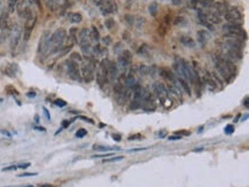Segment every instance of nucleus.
<instances>
[{"label": "nucleus", "mask_w": 249, "mask_h": 187, "mask_svg": "<svg viewBox=\"0 0 249 187\" xmlns=\"http://www.w3.org/2000/svg\"><path fill=\"white\" fill-rule=\"evenodd\" d=\"M66 38H67V32L63 29H59L54 32L51 37H49L48 40V45H47V48H46L45 55H49V54H55V53L60 52L62 47H63V44L66 41Z\"/></svg>", "instance_id": "f257e3e1"}, {"label": "nucleus", "mask_w": 249, "mask_h": 187, "mask_svg": "<svg viewBox=\"0 0 249 187\" xmlns=\"http://www.w3.org/2000/svg\"><path fill=\"white\" fill-rule=\"evenodd\" d=\"M214 62H215L216 69L218 71L222 78L224 79H231L235 77L234 76V71H235V68H234L233 63L231 61L226 60V59H220V57H217V56H214Z\"/></svg>", "instance_id": "f03ea898"}, {"label": "nucleus", "mask_w": 249, "mask_h": 187, "mask_svg": "<svg viewBox=\"0 0 249 187\" xmlns=\"http://www.w3.org/2000/svg\"><path fill=\"white\" fill-rule=\"evenodd\" d=\"M87 62L82 66V77L86 83H90L94 78V69H95V62L91 60L90 57H86Z\"/></svg>", "instance_id": "7ed1b4c3"}, {"label": "nucleus", "mask_w": 249, "mask_h": 187, "mask_svg": "<svg viewBox=\"0 0 249 187\" xmlns=\"http://www.w3.org/2000/svg\"><path fill=\"white\" fill-rule=\"evenodd\" d=\"M21 36H22V29H21L20 25L15 24V25L9 30V37H8L11 51H15V49L17 48V45H19L20 39H21Z\"/></svg>", "instance_id": "20e7f679"}, {"label": "nucleus", "mask_w": 249, "mask_h": 187, "mask_svg": "<svg viewBox=\"0 0 249 187\" xmlns=\"http://www.w3.org/2000/svg\"><path fill=\"white\" fill-rule=\"evenodd\" d=\"M109 62L110 61H108L107 59H103L100 63L98 72H97V82L101 87L108 83V64Z\"/></svg>", "instance_id": "39448f33"}, {"label": "nucleus", "mask_w": 249, "mask_h": 187, "mask_svg": "<svg viewBox=\"0 0 249 187\" xmlns=\"http://www.w3.org/2000/svg\"><path fill=\"white\" fill-rule=\"evenodd\" d=\"M25 20L27 21H25L24 30H23V39H24V41H28L31 36V32H32V30H34V24H36V21H37V16L31 11L30 15L28 16Z\"/></svg>", "instance_id": "423d86ee"}, {"label": "nucleus", "mask_w": 249, "mask_h": 187, "mask_svg": "<svg viewBox=\"0 0 249 187\" xmlns=\"http://www.w3.org/2000/svg\"><path fill=\"white\" fill-rule=\"evenodd\" d=\"M66 68H67V72H68L69 78H71L72 80H79L80 74L77 62H75V61L72 60H67L66 61Z\"/></svg>", "instance_id": "0eeeda50"}, {"label": "nucleus", "mask_w": 249, "mask_h": 187, "mask_svg": "<svg viewBox=\"0 0 249 187\" xmlns=\"http://www.w3.org/2000/svg\"><path fill=\"white\" fill-rule=\"evenodd\" d=\"M102 15H109L117 11V5L114 0H103L100 4Z\"/></svg>", "instance_id": "6e6552de"}, {"label": "nucleus", "mask_w": 249, "mask_h": 187, "mask_svg": "<svg viewBox=\"0 0 249 187\" xmlns=\"http://www.w3.org/2000/svg\"><path fill=\"white\" fill-rule=\"evenodd\" d=\"M224 16H225V20L229 21V23H234V24H237L238 22H241L242 20V14L237 8L227 9V11L225 13Z\"/></svg>", "instance_id": "1a4fd4ad"}, {"label": "nucleus", "mask_w": 249, "mask_h": 187, "mask_svg": "<svg viewBox=\"0 0 249 187\" xmlns=\"http://www.w3.org/2000/svg\"><path fill=\"white\" fill-rule=\"evenodd\" d=\"M49 37H51V34H49L48 31L44 32L43 36L40 37V41H39V45H38V53H39V54H45L47 45H48Z\"/></svg>", "instance_id": "9d476101"}, {"label": "nucleus", "mask_w": 249, "mask_h": 187, "mask_svg": "<svg viewBox=\"0 0 249 187\" xmlns=\"http://www.w3.org/2000/svg\"><path fill=\"white\" fill-rule=\"evenodd\" d=\"M153 92L160 98L168 97V90H166V87L163 85L162 83H159V82L154 83V84H153Z\"/></svg>", "instance_id": "9b49d317"}, {"label": "nucleus", "mask_w": 249, "mask_h": 187, "mask_svg": "<svg viewBox=\"0 0 249 187\" xmlns=\"http://www.w3.org/2000/svg\"><path fill=\"white\" fill-rule=\"evenodd\" d=\"M78 43L80 46L90 44V30L88 29H82L78 34Z\"/></svg>", "instance_id": "f8f14e48"}, {"label": "nucleus", "mask_w": 249, "mask_h": 187, "mask_svg": "<svg viewBox=\"0 0 249 187\" xmlns=\"http://www.w3.org/2000/svg\"><path fill=\"white\" fill-rule=\"evenodd\" d=\"M227 11V4L226 1H219V2H216L215 5V11L212 13H215L216 15H225V13Z\"/></svg>", "instance_id": "ddd939ff"}, {"label": "nucleus", "mask_w": 249, "mask_h": 187, "mask_svg": "<svg viewBox=\"0 0 249 187\" xmlns=\"http://www.w3.org/2000/svg\"><path fill=\"white\" fill-rule=\"evenodd\" d=\"M118 75V67H117L116 63L114 62H109L108 64V76H109L111 79H115Z\"/></svg>", "instance_id": "4468645a"}, {"label": "nucleus", "mask_w": 249, "mask_h": 187, "mask_svg": "<svg viewBox=\"0 0 249 187\" xmlns=\"http://www.w3.org/2000/svg\"><path fill=\"white\" fill-rule=\"evenodd\" d=\"M196 37H197V41L200 43V44H206V43H208V40L210 39V34H208L206 30H201L199 31L197 34H196Z\"/></svg>", "instance_id": "2eb2a0df"}, {"label": "nucleus", "mask_w": 249, "mask_h": 187, "mask_svg": "<svg viewBox=\"0 0 249 187\" xmlns=\"http://www.w3.org/2000/svg\"><path fill=\"white\" fill-rule=\"evenodd\" d=\"M90 40L93 41L94 44H98L100 40V34L95 26H92V29L90 30Z\"/></svg>", "instance_id": "dca6fc26"}, {"label": "nucleus", "mask_w": 249, "mask_h": 187, "mask_svg": "<svg viewBox=\"0 0 249 187\" xmlns=\"http://www.w3.org/2000/svg\"><path fill=\"white\" fill-rule=\"evenodd\" d=\"M16 71H17V66L11 63V64H8V67L5 68L4 72L7 76H9V77H15Z\"/></svg>", "instance_id": "f3484780"}, {"label": "nucleus", "mask_w": 249, "mask_h": 187, "mask_svg": "<svg viewBox=\"0 0 249 187\" xmlns=\"http://www.w3.org/2000/svg\"><path fill=\"white\" fill-rule=\"evenodd\" d=\"M68 20L69 22L71 23H80L82 21H83V16L80 15L79 13H70L68 15Z\"/></svg>", "instance_id": "a211bd4d"}, {"label": "nucleus", "mask_w": 249, "mask_h": 187, "mask_svg": "<svg viewBox=\"0 0 249 187\" xmlns=\"http://www.w3.org/2000/svg\"><path fill=\"white\" fill-rule=\"evenodd\" d=\"M177 80H178V83H179V85H180L181 89L185 91L186 93H188V95H191V94H192V91H191V87L188 86V83L186 82L185 79L178 78V77H177Z\"/></svg>", "instance_id": "6ab92c4d"}, {"label": "nucleus", "mask_w": 249, "mask_h": 187, "mask_svg": "<svg viewBox=\"0 0 249 187\" xmlns=\"http://www.w3.org/2000/svg\"><path fill=\"white\" fill-rule=\"evenodd\" d=\"M180 43L183 45H185L186 47H194L195 46V43L191 37H186V36H183L180 38Z\"/></svg>", "instance_id": "aec40b11"}, {"label": "nucleus", "mask_w": 249, "mask_h": 187, "mask_svg": "<svg viewBox=\"0 0 249 187\" xmlns=\"http://www.w3.org/2000/svg\"><path fill=\"white\" fill-rule=\"evenodd\" d=\"M124 82H125V85L128 86L129 89H132L133 86L137 84L136 77H134L133 75H128V76H126V77H125V79H124Z\"/></svg>", "instance_id": "412c9836"}, {"label": "nucleus", "mask_w": 249, "mask_h": 187, "mask_svg": "<svg viewBox=\"0 0 249 187\" xmlns=\"http://www.w3.org/2000/svg\"><path fill=\"white\" fill-rule=\"evenodd\" d=\"M114 92H115V94H116L117 97L126 94V91L124 90V86L122 85V84H120V83H117V84L114 85Z\"/></svg>", "instance_id": "4be33fe9"}, {"label": "nucleus", "mask_w": 249, "mask_h": 187, "mask_svg": "<svg viewBox=\"0 0 249 187\" xmlns=\"http://www.w3.org/2000/svg\"><path fill=\"white\" fill-rule=\"evenodd\" d=\"M94 150H101V152H110V150H118L120 148L117 147H110V146H101V145H94L93 146Z\"/></svg>", "instance_id": "5701e85b"}, {"label": "nucleus", "mask_w": 249, "mask_h": 187, "mask_svg": "<svg viewBox=\"0 0 249 187\" xmlns=\"http://www.w3.org/2000/svg\"><path fill=\"white\" fill-rule=\"evenodd\" d=\"M148 11H149V14L152 16H156L157 13H159V4L157 2H152L148 7Z\"/></svg>", "instance_id": "b1692460"}, {"label": "nucleus", "mask_w": 249, "mask_h": 187, "mask_svg": "<svg viewBox=\"0 0 249 187\" xmlns=\"http://www.w3.org/2000/svg\"><path fill=\"white\" fill-rule=\"evenodd\" d=\"M17 4H19V0H8V11H9V13H13L15 11Z\"/></svg>", "instance_id": "393cba45"}, {"label": "nucleus", "mask_w": 249, "mask_h": 187, "mask_svg": "<svg viewBox=\"0 0 249 187\" xmlns=\"http://www.w3.org/2000/svg\"><path fill=\"white\" fill-rule=\"evenodd\" d=\"M159 74V68L156 67V66H151V67H148V75H151L152 77H156Z\"/></svg>", "instance_id": "a878e982"}, {"label": "nucleus", "mask_w": 249, "mask_h": 187, "mask_svg": "<svg viewBox=\"0 0 249 187\" xmlns=\"http://www.w3.org/2000/svg\"><path fill=\"white\" fill-rule=\"evenodd\" d=\"M138 72L141 76H147L148 75V67L146 64H140L138 67Z\"/></svg>", "instance_id": "bb28decb"}, {"label": "nucleus", "mask_w": 249, "mask_h": 187, "mask_svg": "<svg viewBox=\"0 0 249 187\" xmlns=\"http://www.w3.org/2000/svg\"><path fill=\"white\" fill-rule=\"evenodd\" d=\"M105 25L108 30H113L114 26H115V20L114 19H108L106 20V22H105Z\"/></svg>", "instance_id": "cd10ccee"}, {"label": "nucleus", "mask_w": 249, "mask_h": 187, "mask_svg": "<svg viewBox=\"0 0 249 187\" xmlns=\"http://www.w3.org/2000/svg\"><path fill=\"white\" fill-rule=\"evenodd\" d=\"M129 64H130V62L129 61H126L123 57V56H120L118 57V66L121 68H126V67H129Z\"/></svg>", "instance_id": "c85d7f7f"}, {"label": "nucleus", "mask_w": 249, "mask_h": 187, "mask_svg": "<svg viewBox=\"0 0 249 187\" xmlns=\"http://www.w3.org/2000/svg\"><path fill=\"white\" fill-rule=\"evenodd\" d=\"M6 92H7L8 94H11V95H14V97H17L19 95V92L13 87V86L8 85L7 87H6Z\"/></svg>", "instance_id": "c756f323"}, {"label": "nucleus", "mask_w": 249, "mask_h": 187, "mask_svg": "<svg viewBox=\"0 0 249 187\" xmlns=\"http://www.w3.org/2000/svg\"><path fill=\"white\" fill-rule=\"evenodd\" d=\"M123 56L125 60L129 61V62H131V59H132V55H131V53L129 52V51H125V49H123V52H122V55Z\"/></svg>", "instance_id": "7c9ffc66"}, {"label": "nucleus", "mask_w": 249, "mask_h": 187, "mask_svg": "<svg viewBox=\"0 0 249 187\" xmlns=\"http://www.w3.org/2000/svg\"><path fill=\"white\" fill-rule=\"evenodd\" d=\"M124 20L126 21V23H128L129 25H133V24H134V17H133L132 15L126 14V15L124 16Z\"/></svg>", "instance_id": "2f4dec72"}, {"label": "nucleus", "mask_w": 249, "mask_h": 187, "mask_svg": "<svg viewBox=\"0 0 249 187\" xmlns=\"http://www.w3.org/2000/svg\"><path fill=\"white\" fill-rule=\"evenodd\" d=\"M140 107H141V102L133 99L132 102H131V105H130V108H131V109H138V108H140Z\"/></svg>", "instance_id": "473e14b6"}, {"label": "nucleus", "mask_w": 249, "mask_h": 187, "mask_svg": "<svg viewBox=\"0 0 249 187\" xmlns=\"http://www.w3.org/2000/svg\"><path fill=\"white\" fill-rule=\"evenodd\" d=\"M70 57H71L70 60L75 61V62H76V61H78V62H82V61H83V59H82V56H80L79 54H78V53H72Z\"/></svg>", "instance_id": "72a5a7b5"}, {"label": "nucleus", "mask_w": 249, "mask_h": 187, "mask_svg": "<svg viewBox=\"0 0 249 187\" xmlns=\"http://www.w3.org/2000/svg\"><path fill=\"white\" fill-rule=\"evenodd\" d=\"M86 135H87V131L85 129H79L78 131L76 132V137H77V138H83V137H85Z\"/></svg>", "instance_id": "f704fd0d"}, {"label": "nucleus", "mask_w": 249, "mask_h": 187, "mask_svg": "<svg viewBox=\"0 0 249 187\" xmlns=\"http://www.w3.org/2000/svg\"><path fill=\"white\" fill-rule=\"evenodd\" d=\"M101 41L105 46H108L111 44V37H110V36H105V37L101 39Z\"/></svg>", "instance_id": "c9c22d12"}, {"label": "nucleus", "mask_w": 249, "mask_h": 187, "mask_svg": "<svg viewBox=\"0 0 249 187\" xmlns=\"http://www.w3.org/2000/svg\"><path fill=\"white\" fill-rule=\"evenodd\" d=\"M54 105L62 108V107H66V106H67V102L64 101V100H62V99H57V100L54 101Z\"/></svg>", "instance_id": "e433bc0d"}, {"label": "nucleus", "mask_w": 249, "mask_h": 187, "mask_svg": "<svg viewBox=\"0 0 249 187\" xmlns=\"http://www.w3.org/2000/svg\"><path fill=\"white\" fill-rule=\"evenodd\" d=\"M233 132H234V125L229 124V125L225 126V133H226V135H232Z\"/></svg>", "instance_id": "4c0bfd02"}, {"label": "nucleus", "mask_w": 249, "mask_h": 187, "mask_svg": "<svg viewBox=\"0 0 249 187\" xmlns=\"http://www.w3.org/2000/svg\"><path fill=\"white\" fill-rule=\"evenodd\" d=\"M114 52L116 53V54H118L120 52H123V49H122V44L121 43H118V44H116V47L114 48Z\"/></svg>", "instance_id": "58836bf2"}, {"label": "nucleus", "mask_w": 249, "mask_h": 187, "mask_svg": "<svg viewBox=\"0 0 249 187\" xmlns=\"http://www.w3.org/2000/svg\"><path fill=\"white\" fill-rule=\"evenodd\" d=\"M123 156H117V157H114V158H110V160H103L105 163H109V162H114V161H121Z\"/></svg>", "instance_id": "ea45409f"}, {"label": "nucleus", "mask_w": 249, "mask_h": 187, "mask_svg": "<svg viewBox=\"0 0 249 187\" xmlns=\"http://www.w3.org/2000/svg\"><path fill=\"white\" fill-rule=\"evenodd\" d=\"M138 53H139L140 55H148V52H147V48L143 46V47H140V49L138 51Z\"/></svg>", "instance_id": "a19ab883"}, {"label": "nucleus", "mask_w": 249, "mask_h": 187, "mask_svg": "<svg viewBox=\"0 0 249 187\" xmlns=\"http://www.w3.org/2000/svg\"><path fill=\"white\" fill-rule=\"evenodd\" d=\"M30 176H37V172H25V173L20 175L19 177H30Z\"/></svg>", "instance_id": "79ce46f5"}, {"label": "nucleus", "mask_w": 249, "mask_h": 187, "mask_svg": "<svg viewBox=\"0 0 249 187\" xmlns=\"http://www.w3.org/2000/svg\"><path fill=\"white\" fill-rule=\"evenodd\" d=\"M30 166V162H27V163H21V164L17 166V169H27Z\"/></svg>", "instance_id": "37998d69"}, {"label": "nucleus", "mask_w": 249, "mask_h": 187, "mask_svg": "<svg viewBox=\"0 0 249 187\" xmlns=\"http://www.w3.org/2000/svg\"><path fill=\"white\" fill-rule=\"evenodd\" d=\"M111 137H113L114 140H115V141H117V142H120V141H121V140H122L121 135H117V133H114V135H111Z\"/></svg>", "instance_id": "c03bdc74"}, {"label": "nucleus", "mask_w": 249, "mask_h": 187, "mask_svg": "<svg viewBox=\"0 0 249 187\" xmlns=\"http://www.w3.org/2000/svg\"><path fill=\"white\" fill-rule=\"evenodd\" d=\"M43 112H44V114H45L46 118H47V120H48V121H51V115H49L48 110L46 109V107H43Z\"/></svg>", "instance_id": "a18cd8bd"}, {"label": "nucleus", "mask_w": 249, "mask_h": 187, "mask_svg": "<svg viewBox=\"0 0 249 187\" xmlns=\"http://www.w3.org/2000/svg\"><path fill=\"white\" fill-rule=\"evenodd\" d=\"M180 135H170L169 137V140H171V141H176V140H180Z\"/></svg>", "instance_id": "49530a36"}, {"label": "nucleus", "mask_w": 249, "mask_h": 187, "mask_svg": "<svg viewBox=\"0 0 249 187\" xmlns=\"http://www.w3.org/2000/svg\"><path fill=\"white\" fill-rule=\"evenodd\" d=\"M16 169H17V166H15V165H11V166L4 168V169H2V171H11V170H16Z\"/></svg>", "instance_id": "de8ad7c7"}, {"label": "nucleus", "mask_w": 249, "mask_h": 187, "mask_svg": "<svg viewBox=\"0 0 249 187\" xmlns=\"http://www.w3.org/2000/svg\"><path fill=\"white\" fill-rule=\"evenodd\" d=\"M79 118L83 121H86V122H88V123H91V124H94V121L91 120V118H87V117H85V116H79Z\"/></svg>", "instance_id": "09e8293b"}, {"label": "nucleus", "mask_w": 249, "mask_h": 187, "mask_svg": "<svg viewBox=\"0 0 249 187\" xmlns=\"http://www.w3.org/2000/svg\"><path fill=\"white\" fill-rule=\"evenodd\" d=\"M70 124H71V122H70V121H63V122H62V129L68 127Z\"/></svg>", "instance_id": "8fccbe9b"}, {"label": "nucleus", "mask_w": 249, "mask_h": 187, "mask_svg": "<svg viewBox=\"0 0 249 187\" xmlns=\"http://www.w3.org/2000/svg\"><path fill=\"white\" fill-rule=\"evenodd\" d=\"M132 139H141V135H132V137H130V138H129V140H132Z\"/></svg>", "instance_id": "3c124183"}, {"label": "nucleus", "mask_w": 249, "mask_h": 187, "mask_svg": "<svg viewBox=\"0 0 249 187\" xmlns=\"http://www.w3.org/2000/svg\"><path fill=\"white\" fill-rule=\"evenodd\" d=\"M27 97L34 98V97H36V93H34V92H28V93H27Z\"/></svg>", "instance_id": "603ef678"}, {"label": "nucleus", "mask_w": 249, "mask_h": 187, "mask_svg": "<svg viewBox=\"0 0 249 187\" xmlns=\"http://www.w3.org/2000/svg\"><path fill=\"white\" fill-rule=\"evenodd\" d=\"M172 4L178 6V5H181V0H172Z\"/></svg>", "instance_id": "864d4df0"}, {"label": "nucleus", "mask_w": 249, "mask_h": 187, "mask_svg": "<svg viewBox=\"0 0 249 187\" xmlns=\"http://www.w3.org/2000/svg\"><path fill=\"white\" fill-rule=\"evenodd\" d=\"M30 2L34 5H40V0H30Z\"/></svg>", "instance_id": "5fc2aeb1"}, {"label": "nucleus", "mask_w": 249, "mask_h": 187, "mask_svg": "<svg viewBox=\"0 0 249 187\" xmlns=\"http://www.w3.org/2000/svg\"><path fill=\"white\" fill-rule=\"evenodd\" d=\"M40 187H57V186L51 185V184H44V185H40Z\"/></svg>", "instance_id": "6e6d98bb"}, {"label": "nucleus", "mask_w": 249, "mask_h": 187, "mask_svg": "<svg viewBox=\"0 0 249 187\" xmlns=\"http://www.w3.org/2000/svg\"><path fill=\"white\" fill-rule=\"evenodd\" d=\"M34 129H36V130H40V131H45V127H40V126H36L34 127Z\"/></svg>", "instance_id": "4d7b16f0"}, {"label": "nucleus", "mask_w": 249, "mask_h": 187, "mask_svg": "<svg viewBox=\"0 0 249 187\" xmlns=\"http://www.w3.org/2000/svg\"><path fill=\"white\" fill-rule=\"evenodd\" d=\"M240 117H241V115H240V114H238V115H237V117H235V118H234V123H235V122H238V121H239V118H240Z\"/></svg>", "instance_id": "13d9d810"}, {"label": "nucleus", "mask_w": 249, "mask_h": 187, "mask_svg": "<svg viewBox=\"0 0 249 187\" xmlns=\"http://www.w3.org/2000/svg\"><path fill=\"white\" fill-rule=\"evenodd\" d=\"M1 133H4V135H8V137H9V133H8V132H6V130H1Z\"/></svg>", "instance_id": "bf43d9fd"}, {"label": "nucleus", "mask_w": 249, "mask_h": 187, "mask_svg": "<svg viewBox=\"0 0 249 187\" xmlns=\"http://www.w3.org/2000/svg\"><path fill=\"white\" fill-rule=\"evenodd\" d=\"M245 106H246V107H248V98H246V100H245Z\"/></svg>", "instance_id": "052dcab7"}, {"label": "nucleus", "mask_w": 249, "mask_h": 187, "mask_svg": "<svg viewBox=\"0 0 249 187\" xmlns=\"http://www.w3.org/2000/svg\"><path fill=\"white\" fill-rule=\"evenodd\" d=\"M93 1H95L97 4H101V2H102V1H103V0H93Z\"/></svg>", "instance_id": "680f3d73"}, {"label": "nucleus", "mask_w": 249, "mask_h": 187, "mask_svg": "<svg viewBox=\"0 0 249 187\" xmlns=\"http://www.w3.org/2000/svg\"><path fill=\"white\" fill-rule=\"evenodd\" d=\"M34 120H36V123H38V122H39V117H38V116H34Z\"/></svg>", "instance_id": "e2e57ef3"}, {"label": "nucleus", "mask_w": 249, "mask_h": 187, "mask_svg": "<svg viewBox=\"0 0 249 187\" xmlns=\"http://www.w3.org/2000/svg\"><path fill=\"white\" fill-rule=\"evenodd\" d=\"M201 150H202V148H195L194 152H201Z\"/></svg>", "instance_id": "0e129e2a"}, {"label": "nucleus", "mask_w": 249, "mask_h": 187, "mask_svg": "<svg viewBox=\"0 0 249 187\" xmlns=\"http://www.w3.org/2000/svg\"><path fill=\"white\" fill-rule=\"evenodd\" d=\"M25 187H34V186H32V185H28V186H25Z\"/></svg>", "instance_id": "69168bd1"}, {"label": "nucleus", "mask_w": 249, "mask_h": 187, "mask_svg": "<svg viewBox=\"0 0 249 187\" xmlns=\"http://www.w3.org/2000/svg\"><path fill=\"white\" fill-rule=\"evenodd\" d=\"M1 101H2V99H0V102H1Z\"/></svg>", "instance_id": "338daca9"}]
</instances>
